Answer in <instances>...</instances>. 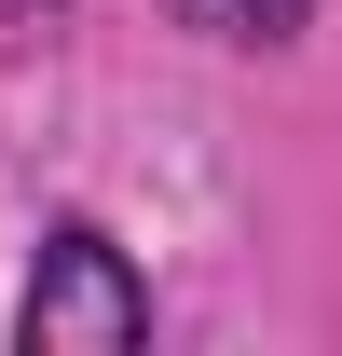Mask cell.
Returning a JSON list of instances; mask_svg holds the SVG:
<instances>
[{"mask_svg": "<svg viewBox=\"0 0 342 356\" xmlns=\"http://www.w3.org/2000/svg\"><path fill=\"white\" fill-rule=\"evenodd\" d=\"M14 343L28 356H124V343H151V274L96 220H55L42 261H28V302H14Z\"/></svg>", "mask_w": 342, "mask_h": 356, "instance_id": "cell-1", "label": "cell"}, {"mask_svg": "<svg viewBox=\"0 0 342 356\" xmlns=\"http://www.w3.org/2000/svg\"><path fill=\"white\" fill-rule=\"evenodd\" d=\"M192 42H219V55H274V42H301V14L315 0H165Z\"/></svg>", "mask_w": 342, "mask_h": 356, "instance_id": "cell-2", "label": "cell"}, {"mask_svg": "<svg viewBox=\"0 0 342 356\" xmlns=\"http://www.w3.org/2000/svg\"><path fill=\"white\" fill-rule=\"evenodd\" d=\"M55 14H69V0H0V42H42Z\"/></svg>", "mask_w": 342, "mask_h": 356, "instance_id": "cell-3", "label": "cell"}]
</instances>
